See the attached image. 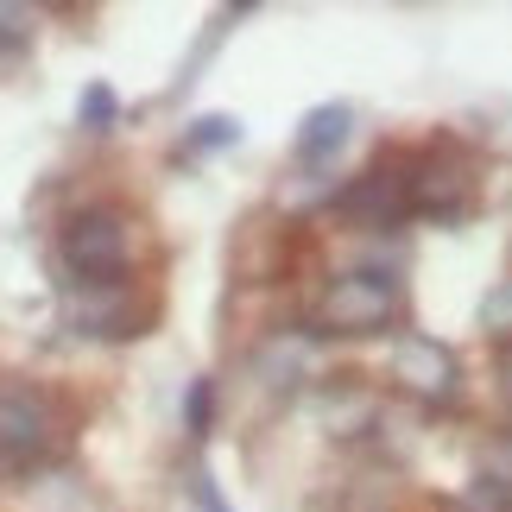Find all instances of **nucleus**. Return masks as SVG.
Wrapping results in <instances>:
<instances>
[{
    "label": "nucleus",
    "mask_w": 512,
    "mask_h": 512,
    "mask_svg": "<svg viewBox=\"0 0 512 512\" xmlns=\"http://www.w3.org/2000/svg\"><path fill=\"white\" fill-rule=\"evenodd\" d=\"M405 317V285L392 272H342V279L323 285L317 310H310V336H386L392 323Z\"/></svg>",
    "instance_id": "nucleus-1"
},
{
    "label": "nucleus",
    "mask_w": 512,
    "mask_h": 512,
    "mask_svg": "<svg viewBox=\"0 0 512 512\" xmlns=\"http://www.w3.org/2000/svg\"><path fill=\"white\" fill-rule=\"evenodd\" d=\"M70 424L45 386H0V475H32L64 456Z\"/></svg>",
    "instance_id": "nucleus-2"
},
{
    "label": "nucleus",
    "mask_w": 512,
    "mask_h": 512,
    "mask_svg": "<svg viewBox=\"0 0 512 512\" xmlns=\"http://www.w3.org/2000/svg\"><path fill=\"white\" fill-rule=\"evenodd\" d=\"M57 253H64V272L76 285H121L127 266H133V222H127V209H114V203L76 209L64 222Z\"/></svg>",
    "instance_id": "nucleus-3"
},
{
    "label": "nucleus",
    "mask_w": 512,
    "mask_h": 512,
    "mask_svg": "<svg viewBox=\"0 0 512 512\" xmlns=\"http://www.w3.org/2000/svg\"><path fill=\"white\" fill-rule=\"evenodd\" d=\"M405 209L430 222H462L475 209V159L456 140H437L405 159Z\"/></svg>",
    "instance_id": "nucleus-4"
},
{
    "label": "nucleus",
    "mask_w": 512,
    "mask_h": 512,
    "mask_svg": "<svg viewBox=\"0 0 512 512\" xmlns=\"http://www.w3.org/2000/svg\"><path fill=\"white\" fill-rule=\"evenodd\" d=\"M392 386L411 392V399H424V405H456V392H462L456 348L437 342V336H405L392 348Z\"/></svg>",
    "instance_id": "nucleus-5"
},
{
    "label": "nucleus",
    "mask_w": 512,
    "mask_h": 512,
    "mask_svg": "<svg viewBox=\"0 0 512 512\" xmlns=\"http://www.w3.org/2000/svg\"><path fill=\"white\" fill-rule=\"evenodd\" d=\"M336 215H348V222L361 228H399L405 222V159H380L367 165L354 184L336 190Z\"/></svg>",
    "instance_id": "nucleus-6"
},
{
    "label": "nucleus",
    "mask_w": 512,
    "mask_h": 512,
    "mask_svg": "<svg viewBox=\"0 0 512 512\" xmlns=\"http://www.w3.org/2000/svg\"><path fill=\"white\" fill-rule=\"evenodd\" d=\"M70 317H76V329H83V336L127 342V336H140L146 310H133L127 285H76V298H70Z\"/></svg>",
    "instance_id": "nucleus-7"
},
{
    "label": "nucleus",
    "mask_w": 512,
    "mask_h": 512,
    "mask_svg": "<svg viewBox=\"0 0 512 512\" xmlns=\"http://www.w3.org/2000/svg\"><path fill=\"white\" fill-rule=\"evenodd\" d=\"M348 121H354L348 102H323V108H310V114H304V127H298V159H304L310 171H323V165L342 152Z\"/></svg>",
    "instance_id": "nucleus-8"
},
{
    "label": "nucleus",
    "mask_w": 512,
    "mask_h": 512,
    "mask_svg": "<svg viewBox=\"0 0 512 512\" xmlns=\"http://www.w3.org/2000/svg\"><path fill=\"white\" fill-rule=\"evenodd\" d=\"M234 140H241V121H228V114H203L190 127V152H215V146H234Z\"/></svg>",
    "instance_id": "nucleus-9"
},
{
    "label": "nucleus",
    "mask_w": 512,
    "mask_h": 512,
    "mask_svg": "<svg viewBox=\"0 0 512 512\" xmlns=\"http://www.w3.org/2000/svg\"><path fill=\"white\" fill-rule=\"evenodd\" d=\"M449 512H512V500L500 494L494 481H481V475H475V481H468L456 500H449Z\"/></svg>",
    "instance_id": "nucleus-10"
},
{
    "label": "nucleus",
    "mask_w": 512,
    "mask_h": 512,
    "mask_svg": "<svg viewBox=\"0 0 512 512\" xmlns=\"http://www.w3.org/2000/svg\"><path fill=\"white\" fill-rule=\"evenodd\" d=\"M481 481H494L500 494L512 500V430H500L494 443H487V462H481Z\"/></svg>",
    "instance_id": "nucleus-11"
},
{
    "label": "nucleus",
    "mask_w": 512,
    "mask_h": 512,
    "mask_svg": "<svg viewBox=\"0 0 512 512\" xmlns=\"http://www.w3.org/2000/svg\"><path fill=\"white\" fill-rule=\"evenodd\" d=\"M83 127L89 133H108L114 127V89L108 83H89V95H83Z\"/></svg>",
    "instance_id": "nucleus-12"
},
{
    "label": "nucleus",
    "mask_w": 512,
    "mask_h": 512,
    "mask_svg": "<svg viewBox=\"0 0 512 512\" xmlns=\"http://www.w3.org/2000/svg\"><path fill=\"white\" fill-rule=\"evenodd\" d=\"M481 323H487V329H494V336H500V348L512 342V279H506V285L494 291V298L481 304Z\"/></svg>",
    "instance_id": "nucleus-13"
},
{
    "label": "nucleus",
    "mask_w": 512,
    "mask_h": 512,
    "mask_svg": "<svg viewBox=\"0 0 512 512\" xmlns=\"http://www.w3.org/2000/svg\"><path fill=\"white\" fill-rule=\"evenodd\" d=\"M209 418H215V386L190 380V437H209Z\"/></svg>",
    "instance_id": "nucleus-14"
},
{
    "label": "nucleus",
    "mask_w": 512,
    "mask_h": 512,
    "mask_svg": "<svg viewBox=\"0 0 512 512\" xmlns=\"http://www.w3.org/2000/svg\"><path fill=\"white\" fill-rule=\"evenodd\" d=\"M32 38V7H7V0H0V45H26Z\"/></svg>",
    "instance_id": "nucleus-15"
},
{
    "label": "nucleus",
    "mask_w": 512,
    "mask_h": 512,
    "mask_svg": "<svg viewBox=\"0 0 512 512\" xmlns=\"http://www.w3.org/2000/svg\"><path fill=\"white\" fill-rule=\"evenodd\" d=\"M190 494H196V512H228V500H222V487H215L209 468H196V475H190Z\"/></svg>",
    "instance_id": "nucleus-16"
},
{
    "label": "nucleus",
    "mask_w": 512,
    "mask_h": 512,
    "mask_svg": "<svg viewBox=\"0 0 512 512\" xmlns=\"http://www.w3.org/2000/svg\"><path fill=\"white\" fill-rule=\"evenodd\" d=\"M494 367H500V392H506V399H512V342L500 348V361H494Z\"/></svg>",
    "instance_id": "nucleus-17"
}]
</instances>
